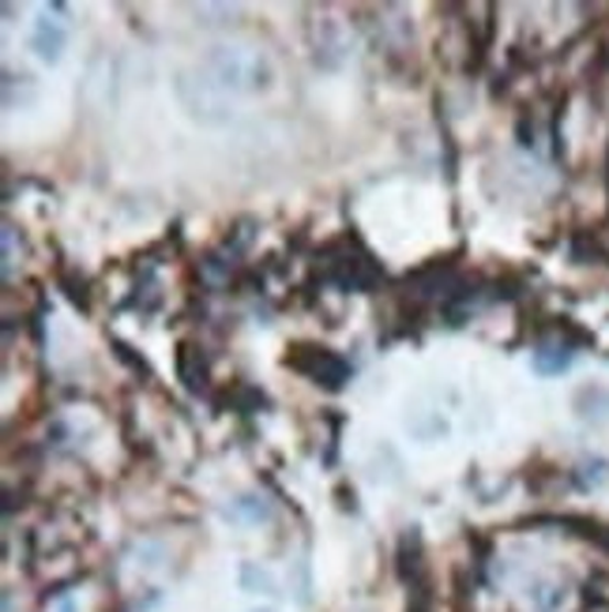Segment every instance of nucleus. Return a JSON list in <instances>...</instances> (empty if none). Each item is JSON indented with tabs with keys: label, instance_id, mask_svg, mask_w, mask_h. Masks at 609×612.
I'll return each mask as SVG.
<instances>
[{
	"label": "nucleus",
	"instance_id": "f257e3e1",
	"mask_svg": "<svg viewBox=\"0 0 609 612\" xmlns=\"http://www.w3.org/2000/svg\"><path fill=\"white\" fill-rule=\"evenodd\" d=\"M204 72L226 95L230 90H238V95H263V90H271V84H275L271 61L260 50H252V45H238V42L211 45L204 53Z\"/></svg>",
	"mask_w": 609,
	"mask_h": 612
},
{
	"label": "nucleus",
	"instance_id": "f03ea898",
	"mask_svg": "<svg viewBox=\"0 0 609 612\" xmlns=\"http://www.w3.org/2000/svg\"><path fill=\"white\" fill-rule=\"evenodd\" d=\"M174 95L181 109H185L193 121L199 124H230L233 121V106H230V95H226L222 87L215 84L207 72H196V68H181L174 76Z\"/></svg>",
	"mask_w": 609,
	"mask_h": 612
},
{
	"label": "nucleus",
	"instance_id": "7ed1b4c3",
	"mask_svg": "<svg viewBox=\"0 0 609 612\" xmlns=\"http://www.w3.org/2000/svg\"><path fill=\"white\" fill-rule=\"evenodd\" d=\"M286 369L302 372L308 383H316V387H324V391H342L350 383V372H354L342 353L327 350V346H316V342L290 346Z\"/></svg>",
	"mask_w": 609,
	"mask_h": 612
},
{
	"label": "nucleus",
	"instance_id": "20e7f679",
	"mask_svg": "<svg viewBox=\"0 0 609 612\" xmlns=\"http://www.w3.org/2000/svg\"><path fill=\"white\" fill-rule=\"evenodd\" d=\"M350 241H335L331 249H327V263H324V271H327V278L335 282L339 289H354V294H369L372 286H377L380 278H384V271L372 263V255L366 249H358L350 255L347 249Z\"/></svg>",
	"mask_w": 609,
	"mask_h": 612
},
{
	"label": "nucleus",
	"instance_id": "39448f33",
	"mask_svg": "<svg viewBox=\"0 0 609 612\" xmlns=\"http://www.w3.org/2000/svg\"><path fill=\"white\" fill-rule=\"evenodd\" d=\"M308 45H313V61L327 72H335L342 61H347V34H342V23L331 20V15L316 20V34Z\"/></svg>",
	"mask_w": 609,
	"mask_h": 612
},
{
	"label": "nucleus",
	"instance_id": "423d86ee",
	"mask_svg": "<svg viewBox=\"0 0 609 612\" xmlns=\"http://www.w3.org/2000/svg\"><path fill=\"white\" fill-rule=\"evenodd\" d=\"M31 50L42 64H57L68 50V26L61 20H50V12L31 26Z\"/></svg>",
	"mask_w": 609,
	"mask_h": 612
},
{
	"label": "nucleus",
	"instance_id": "0eeeda50",
	"mask_svg": "<svg viewBox=\"0 0 609 612\" xmlns=\"http://www.w3.org/2000/svg\"><path fill=\"white\" fill-rule=\"evenodd\" d=\"M572 409H576L579 422L606 425L609 422V387L606 383H584V387L572 395Z\"/></svg>",
	"mask_w": 609,
	"mask_h": 612
},
{
	"label": "nucleus",
	"instance_id": "6e6552de",
	"mask_svg": "<svg viewBox=\"0 0 609 612\" xmlns=\"http://www.w3.org/2000/svg\"><path fill=\"white\" fill-rule=\"evenodd\" d=\"M177 376L193 395H204L207 391V364H204V358H199L196 346H188V342L177 346Z\"/></svg>",
	"mask_w": 609,
	"mask_h": 612
},
{
	"label": "nucleus",
	"instance_id": "1a4fd4ad",
	"mask_svg": "<svg viewBox=\"0 0 609 612\" xmlns=\"http://www.w3.org/2000/svg\"><path fill=\"white\" fill-rule=\"evenodd\" d=\"M222 518H230V523L260 526V523H271V504L260 496V492H244V496H238L230 507L222 511Z\"/></svg>",
	"mask_w": 609,
	"mask_h": 612
},
{
	"label": "nucleus",
	"instance_id": "9d476101",
	"mask_svg": "<svg viewBox=\"0 0 609 612\" xmlns=\"http://www.w3.org/2000/svg\"><path fill=\"white\" fill-rule=\"evenodd\" d=\"M572 364V346H542V350H534V372L539 376H561Z\"/></svg>",
	"mask_w": 609,
	"mask_h": 612
},
{
	"label": "nucleus",
	"instance_id": "9b49d317",
	"mask_svg": "<svg viewBox=\"0 0 609 612\" xmlns=\"http://www.w3.org/2000/svg\"><path fill=\"white\" fill-rule=\"evenodd\" d=\"M238 582L244 593H275V575H271L268 568H260V564H241L238 571Z\"/></svg>",
	"mask_w": 609,
	"mask_h": 612
},
{
	"label": "nucleus",
	"instance_id": "f8f14e48",
	"mask_svg": "<svg viewBox=\"0 0 609 612\" xmlns=\"http://www.w3.org/2000/svg\"><path fill=\"white\" fill-rule=\"evenodd\" d=\"M579 470H584V473H579L584 489H595V485H602V481H609V462L606 459H587Z\"/></svg>",
	"mask_w": 609,
	"mask_h": 612
},
{
	"label": "nucleus",
	"instance_id": "ddd939ff",
	"mask_svg": "<svg viewBox=\"0 0 609 612\" xmlns=\"http://www.w3.org/2000/svg\"><path fill=\"white\" fill-rule=\"evenodd\" d=\"M53 612H79V605L72 598H65V601H57V609H53Z\"/></svg>",
	"mask_w": 609,
	"mask_h": 612
},
{
	"label": "nucleus",
	"instance_id": "4468645a",
	"mask_svg": "<svg viewBox=\"0 0 609 612\" xmlns=\"http://www.w3.org/2000/svg\"><path fill=\"white\" fill-rule=\"evenodd\" d=\"M252 612H275V609H252Z\"/></svg>",
	"mask_w": 609,
	"mask_h": 612
}]
</instances>
